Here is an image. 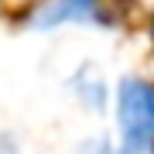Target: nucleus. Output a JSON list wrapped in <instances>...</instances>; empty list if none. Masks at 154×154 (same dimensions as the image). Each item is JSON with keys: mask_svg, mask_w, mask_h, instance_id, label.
Listing matches in <instances>:
<instances>
[{"mask_svg": "<svg viewBox=\"0 0 154 154\" xmlns=\"http://www.w3.org/2000/svg\"><path fill=\"white\" fill-rule=\"evenodd\" d=\"M69 89L79 96V103H82L86 110H93V113H103L106 103H110V86H106L103 72H99L93 62H82V65L72 72Z\"/></svg>", "mask_w": 154, "mask_h": 154, "instance_id": "7ed1b4c3", "label": "nucleus"}, {"mask_svg": "<svg viewBox=\"0 0 154 154\" xmlns=\"http://www.w3.org/2000/svg\"><path fill=\"white\" fill-rule=\"evenodd\" d=\"M120 144L113 154H154V79L123 75L113 89Z\"/></svg>", "mask_w": 154, "mask_h": 154, "instance_id": "f257e3e1", "label": "nucleus"}, {"mask_svg": "<svg viewBox=\"0 0 154 154\" xmlns=\"http://www.w3.org/2000/svg\"><path fill=\"white\" fill-rule=\"evenodd\" d=\"M28 31L58 28H113V14L103 0H38L24 14Z\"/></svg>", "mask_w": 154, "mask_h": 154, "instance_id": "f03ea898", "label": "nucleus"}, {"mask_svg": "<svg viewBox=\"0 0 154 154\" xmlns=\"http://www.w3.org/2000/svg\"><path fill=\"white\" fill-rule=\"evenodd\" d=\"M0 154H21V147H17V140L4 134V137H0Z\"/></svg>", "mask_w": 154, "mask_h": 154, "instance_id": "20e7f679", "label": "nucleus"}]
</instances>
